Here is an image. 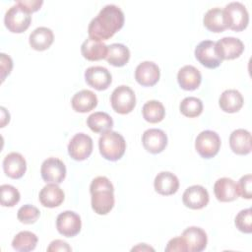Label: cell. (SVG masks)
<instances>
[{
    "label": "cell",
    "instance_id": "obj_3",
    "mask_svg": "<svg viewBox=\"0 0 252 252\" xmlns=\"http://www.w3.org/2000/svg\"><path fill=\"white\" fill-rule=\"evenodd\" d=\"M99 153L107 160L115 161L125 154L126 142L124 137L115 131H107L98 139Z\"/></svg>",
    "mask_w": 252,
    "mask_h": 252
},
{
    "label": "cell",
    "instance_id": "obj_12",
    "mask_svg": "<svg viewBox=\"0 0 252 252\" xmlns=\"http://www.w3.org/2000/svg\"><path fill=\"white\" fill-rule=\"evenodd\" d=\"M216 51L221 60L238 58L244 51L243 42L233 36H225L215 42Z\"/></svg>",
    "mask_w": 252,
    "mask_h": 252
},
{
    "label": "cell",
    "instance_id": "obj_8",
    "mask_svg": "<svg viewBox=\"0 0 252 252\" xmlns=\"http://www.w3.org/2000/svg\"><path fill=\"white\" fill-rule=\"evenodd\" d=\"M93 152V139L85 133L75 134L68 144L69 156L77 161L87 159Z\"/></svg>",
    "mask_w": 252,
    "mask_h": 252
},
{
    "label": "cell",
    "instance_id": "obj_29",
    "mask_svg": "<svg viewBox=\"0 0 252 252\" xmlns=\"http://www.w3.org/2000/svg\"><path fill=\"white\" fill-rule=\"evenodd\" d=\"M87 125L93 132L103 134L113 127V119L106 112L96 111L87 118Z\"/></svg>",
    "mask_w": 252,
    "mask_h": 252
},
{
    "label": "cell",
    "instance_id": "obj_17",
    "mask_svg": "<svg viewBox=\"0 0 252 252\" xmlns=\"http://www.w3.org/2000/svg\"><path fill=\"white\" fill-rule=\"evenodd\" d=\"M3 170L5 174L13 179H19L24 176L27 170L25 158L16 152L8 154L3 159Z\"/></svg>",
    "mask_w": 252,
    "mask_h": 252
},
{
    "label": "cell",
    "instance_id": "obj_15",
    "mask_svg": "<svg viewBox=\"0 0 252 252\" xmlns=\"http://www.w3.org/2000/svg\"><path fill=\"white\" fill-rule=\"evenodd\" d=\"M160 77L159 67L153 61L140 63L135 70V79L143 87L155 86Z\"/></svg>",
    "mask_w": 252,
    "mask_h": 252
},
{
    "label": "cell",
    "instance_id": "obj_27",
    "mask_svg": "<svg viewBox=\"0 0 252 252\" xmlns=\"http://www.w3.org/2000/svg\"><path fill=\"white\" fill-rule=\"evenodd\" d=\"M243 96L237 90L229 89L221 93L219 98V105L220 109L227 113H235L243 106Z\"/></svg>",
    "mask_w": 252,
    "mask_h": 252
},
{
    "label": "cell",
    "instance_id": "obj_26",
    "mask_svg": "<svg viewBox=\"0 0 252 252\" xmlns=\"http://www.w3.org/2000/svg\"><path fill=\"white\" fill-rule=\"evenodd\" d=\"M108 46L102 41L87 38L81 45V53L89 61H97L106 58Z\"/></svg>",
    "mask_w": 252,
    "mask_h": 252
},
{
    "label": "cell",
    "instance_id": "obj_40",
    "mask_svg": "<svg viewBox=\"0 0 252 252\" xmlns=\"http://www.w3.org/2000/svg\"><path fill=\"white\" fill-rule=\"evenodd\" d=\"M20 7H22L25 11L28 13H33L37 11L41 5L43 4V1L41 0H19L16 2Z\"/></svg>",
    "mask_w": 252,
    "mask_h": 252
},
{
    "label": "cell",
    "instance_id": "obj_19",
    "mask_svg": "<svg viewBox=\"0 0 252 252\" xmlns=\"http://www.w3.org/2000/svg\"><path fill=\"white\" fill-rule=\"evenodd\" d=\"M214 193L220 202H231L239 196L237 183L228 177L219 178L215 182Z\"/></svg>",
    "mask_w": 252,
    "mask_h": 252
},
{
    "label": "cell",
    "instance_id": "obj_14",
    "mask_svg": "<svg viewBox=\"0 0 252 252\" xmlns=\"http://www.w3.org/2000/svg\"><path fill=\"white\" fill-rule=\"evenodd\" d=\"M209 200V192L202 185H192L188 187L182 195L183 204L192 210L203 209L208 205Z\"/></svg>",
    "mask_w": 252,
    "mask_h": 252
},
{
    "label": "cell",
    "instance_id": "obj_20",
    "mask_svg": "<svg viewBox=\"0 0 252 252\" xmlns=\"http://www.w3.org/2000/svg\"><path fill=\"white\" fill-rule=\"evenodd\" d=\"M229 147L236 155L245 156L250 154L252 150L250 132L242 128L232 131L229 136Z\"/></svg>",
    "mask_w": 252,
    "mask_h": 252
},
{
    "label": "cell",
    "instance_id": "obj_34",
    "mask_svg": "<svg viewBox=\"0 0 252 252\" xmlns=\"http://www.w3.org/2000/svg\"><path fill=\"white\" fill-rule=\"evenodd\" d=\"M1 192V205L3 207H14L19 203L21 195L19 190L10 185V184H2L0 186Z\"/></svg>",
    "mask_w": 252,
    "mask_h": 252
},
{
    "label": "cell",
    "instance_id": "obj_23",
    "mask_svg": "<svg viewBox=\"0 0 252 252\" xmlns=\"http://www.w3.org/2000/svg\"><path fill=\"white\" fill-rule=\"evenodd\" d=\"M177 82L181 89L194 91L199 88L202 82V75L196 67L185 65L177 73Z\"/></svg>",
    "mask_w": 252,
    "mask_h": 252
},
{
    "label": "cell",
    "instance_id": "obj_10",
    "mask_svg": "<svg viewBox=\"0 0 252 252\" xmlns=\"http://www.w3.org/2000/svg\"><path fill=\"white\" fill-rule=\"evenodd\" d=\"M40 174L46 183L59 184L66 177V166L61 159L51 157L41 163Z\"/></svg>",
    "mask_w": 252,
    "mask_h": 252
},
{
    "label": "cell",
    "instance_id": "obj_35",
    "mask_svg": "<svg viewBox=\"0 0 252 252\" xmlns=\"http://www.w3.org/2000/svg\"><path fill=\"white\" fill-rule=\"evenodd\" d=\"M39 216H40L39 210L36 207L30 204L22 206L17 213L18 220L25 224L34 223L39 218Z\"/></svg>",
    "mask_w": 252,
    "mask_h": 252
},
{
    "label": "cell",
    "instance_id": "obj_11",
    "mask_svg": "<svg viewBox=\"0 0 252 252\" xmlns=\"http://www.w3.org/2000/svg\"><path fill=\"white\" fill-rule=\"evenodd\" d=\"M194 54L199 63L209 69L218 68L222 62L216 51V45L213 40L201 41L196 46Z\"/></svg>",
    "mask_w": 252,
    "mask_h": 252
},
{
    "label": "cell",
    "instance_id": "obj_42",
    "mask_svg": "<svg viewBox=\"0 0 252 252\" xmlns=\"http://www.w3.org/2000/svg\"><path fill=\"white\" fill-rule=\"evenodd\" d=\"M1 115H2V118H1V127H4L7 123H9L10 121V114L9 112L6 110L5 107L1 106Z\"/></svg>",
    "mask_w": 252,
    "mask_h": 252
},
{
    "label": "cell",
    "instance_id": "obj_6",
    "mask_svg": "<svg viewBox=\"0 0 252 252\" xmlns=\"http://www.w3.org/2000/svg\"><path fill=\"white\" fill-rule=\"evenodd\" d=\"M32 22V16L22 7L15 3L11 6L4 16V24L9 32L22 33L28 30Z\"/></svg>",
    "mask_w": 252,
    "mask_h": 252
},
{
    "label": "cell",
    "instance_id": "obj_43",
    "mask_svg": "<svg viewBox=\"0 0 252 252\" xmlns=\"http://www.w3.org/2000/svg\"><path fill=\"white\" fill-rule=\"evenodd\" d=\"M134 250H142V251H143V250H152V251H154V248L148 246V245L145 244V243H141V244H139L138 246L133 247V248H132V251H134Z\"/></svg>",
    "mask_w": 252,
    "mask_h": 252
},
{
    "label": "cell",
    "instance_id": "obj_21",
    "mask_svg": "<svg viewBox=\"0 0 252 252\" xmlns=\"http://www.w3.org/2000/svg\"><path fill=\"white\" fill-rule=\"evenodd\" d=\"M154 187L158 194L169 196L177 192L179 188V180L174 173L169 171H161L155 177Z\"/></svg>",
    "mask_w": 252,
    "mask_h": 252
},
{
    "label": "cell",
    "instance_id": "obj_7",
    "mask_svg": "<svg viewBox=\"0 0 252 252\" xmlns=\"http://www.w3.org/2000/svg\"><path fill=\"white\" fill-rule=\"evenodd\" d=\"M220 138L212 130L202 131L195 140V149L203 158H212L220 151Z\"/></svg>",
    "mask_w": 252,
    "mask_h": 252
},
{
    "label": "cell",
    "instance_id": "obj_25",
    "mask_svg": "<svg viewBox=\"0 0 252 252\" xmlns=\"http://www.w3.org/2000/svg\"><path fill=\"white\" fill-rule=\"evenodd\" d=\"M53 40L54 34L52 30L46 27H38L34 29L29 36V43L31 47L37 51L48 49L53 43Z\"/></svg>",
    "mask_w": 252,
    "mask_h": 252
},
{
    "label": "cell",
    "instance_id": "obj_1",
    "mask_svg": "<svg viewBox=\"0 0 252 252\" xmlns=\"http://www.w3.org/2000/svg\"><path fill=\"white\" fill-rule=\"evenodd\" d=\"M124 25V13L114 4L105 5L89 24V37L98 41L112 37Z\"/></svg>",
    "mask_w": 252,
    "mask_h": 252
},
{
    "label": "cell",
    "instance_id": "obj_38",
    "mask_svg": "<svg viewBox=\"0 0 252 252\" xmlns=\"http://www.w3.org/2000/svg\"><path fill=\"white\" fill-rule=\"evenodd\" d=\"M165 251L166 252H175V251L187 252L188 248H187V244H186L184 238L182 236H177V237L171 238L167 242Z\"/></svg>",
    "mask_w": 252,
    "mask_h": 252
},
{
    "label": "cell",
    "instance_id": "obj_32",
    "mask_svg": "<svg viewBox=\"0 0 252 252\" xmlns=\"http://www.w3.org/2000/svg\"><path fill=\"white\" fill-rule=\"evenodd\" d=\"M142 114L147 122L158 123L164 118L165 109L160 101L153 99L147 101L143 105Z\"/></svg>",
    "mask_w": 252,
    "mask_h": 252
},
{
    "label": "cell",
    "instance_id": "obj_36",
    "mask_svg": "<svg viewBox=\"0 0 252 252\" xmlns=\"http://www.w3.org/2000/svg\"><path fill=\"white\" fill-rule=\"evenodd\" d=\"M252 211L250 208L241 210L234 219V224L238 230L244 233L252 232Z\"/></svg>",
    "mask_w": 252,
    "mask_h": 252
},
{
    "label": "cell",
    "instance_id": "obj_33",
    "mask_svg": "<svg viewBox=\"0 0 252 252\" xmlns=\"http://www.w3.org/2000/svg\"><path fill=\"white\" fill-rule=\"evenodd\" d=\"M179 109L180 112L186 117H197L203 111V102L198 97L187 96L181 100Z\"/></svg>",
    "mask_w": 252,
    "mask_h": 252
},
{
    "label": "cell",
    "instance_id": "obj_39",
    "mask_svg": "<svg viewBox=\"0 0 252 252\" xmlns=\"http://www.w3.org/2000/svg\"><path fill=\"white\" fill-rule=\"evenodd\" d=\"M0 66H1V81L3 82L5 78L12 71V68H13L12 58L5 53H0Z\"/></svg>",
    "mask_w": 252,
    "mask_h": 252
},
{
    "label": "cell",
    "instance_id": "obj_9",
    "mask_svg": "<svg viewBox=\"0 0 252 252\" xmlns=\"http://www.w3.org/2000/svg\"><path fill=\"white\" fill-rule=\"evenodd\" d=\"M82 227L81 217L73 211H64L56 218V228L65 237H74Z\"/></svg>",
    "mask_w": 252,
    "mask_h": 252
},
{
    "label": "cell",
    "instance_id": "obj_13",
    "mask_svg": "<svg viewBox=\"0 0 252 252\" xmlns=\"http://www.w3.org/2000/svg\"><path fill=\"white\" fill-rule=\"evenodd\" d=\"M85 80L94 90L104 91L110 86L112 76L105 67L92 66L85 71Z\"/></svg>",
    "mask_w": 252,
    "mask_h": 252
},
{
    "label": "cell",
    "instance_id": "obj_41",
    "mask_svg": "<svg viewBox=\"0 0 252 252\" xmlns=\"http://www.w3.org/2000/svg\"><path fill=\"white\" fill-rule=\"evenodd\" d=\"M72 248L69 244L61 239H55L50 242L49 246L47 247L48 252H57V251H71Z\"/></svg>",
    "mask_w": 252,
    "mask_h": 252
},
{
    "label": "cell",
    "instance_id": "obj_5",
    "mask_svg": "<svg viewBox=\"0 0 252 252\" xmlns=\"http://www.w3.org/2000/svg\"><path fill=\"white\" fill-rule=\"evenodd\" d=\"M110 103L115 112L119 114H128L136 105L135 93L128 86H118L111 94Z\"/></svg>",
    "mask_w": 252,
    "mask_h": 252
},
{
    "label": "cell",
    "instance_id": "obj_22",
    "mask_svg": "<svg viewBox=\"0 0 252 252\" xmlns=\"http://www.w3.org/2000/svg\"><path fill=\"white\" fill-rule=\"evenodd\" d=\"M65 199L63 190L56 183H47L39 192L38 200L43 207L55 208L60 206Z\"/></svg>",
    "mask_w": 252,
    "mask_h": 252
},
{
    "label": "cell",
    "instance_id": "obj_24",
    "mask_svg": "<svg viewBox=\"0 0 252 252\" xmlns=\"http://www.w3.org/2000/svg\"><path fill=\"white\" fill-rule=\"evenodd\" d=\"M71 105L76 112H89L94 109L97 105L96 94L90 90H82L73 95Z\"/></svg>",
    "mask_w": 252,
    "mask_h": 252
},
{
    "label": "cell",
    "instance_id": "obj_18",
    "mask_svg": "<svg viewBox=\"0 0 252 252\" xmlns=\"http://www.w3.org/2000/svg\"><path fill=\"white\" fill-rule=\"evenodd\" d=\"M186 244L189 252H201L208 243V237L205 230L199 226L187 227L181 235Z\"/></svg>",
    "mask_w": 252,
    "mask_h": 252
},
{
    "label": "cell",
    "instance_id": "obj_31",
    "mask_svg": "<svg viewBox=\"0 0 252 252\" xmlns=\"http://www.w3.org/2000/svg\"><path fill=\"white\" fill-rule=\"evenodd\" d=\"M37 241L38 238L33 232L24 230L14 236L12 240V247L17 251L29 252L36 247Z\"/></svg>",
    "mask_w": 252,
    "mask_h": 252
},
{
    "label": "cell",
    "instance_id": "obj_30",
    "mask_svg": "<svg viewBox=\"0 0 252 252\" xmlns=\"http://www.w3.org/2000/svg\"><path fill=\"white\" fill-rule=\"evenodd\" d=\"M105 59L112 66L122 67L130 59V50L122 43H112L108 45V52Z\"/></svg>",
    "mask_w": 252,
    "mask_h": 252
},
{
    "label": "cell",
    "instance_id": "obj_37",
    "mask_svg": "<svg viewBox=\"0 0 252 252\" xmlns=\"http://www.w3.org/2000/svg\"><path fill=\"white\" fill-rule=\"evenodd\" d=\"M238 193L245 199H251L252 197V175H243L237 183Z\"/></svg>",
    "mask_w": 252,
    "mask_h": 252
},
{
    "label": "cell",
    "instance_id": "obj_2",
    "mask_svg": "<svg viewBox=\"0 0 252 252\" xmlns=\"http://www.w3.org/2000/svg\"><path fill=\"white\" fill-rule=\"evenodd\" d=\"M92 209L97 215H107L114 207V187L105 176H97L90 185Z\"/></svg>",
    "mask_w": 252,
    "mask_h": 252
},
{
    "label": "cell",
    "instance_id": "obj_4",
    "mask_svg": "<svg viewBox=\"0 0 252 252\" xmlns=\"http://www.w3.org/2000/svg\"><path fill=\"white\" fill-rule=\"evenodd\" d=\"M226 28L241 32L245 30L249 23V14L246 7L241 2H230L223 9Z\"/></svg>",
    "mask_w": 252,
    "mask_h": 252
},
{
    "label": "cell",
    "instance_id": "obj_28",
    "mask_svg": "<svg viewBox=\"0 0 252 252\" xmlns=\"http://www.w3.org/2000/svg\"><path fill=\"white\" fill-rule=\"evenodd\" d=\"M204 26L213 32H221L226 28L223 10L220 8H212L208 10L203 18Z\"/></svg>",
    "mask_w": 252,
    "mask_h": 252
},
{
    "label": "cell",
    "instance_id": "obj_16",
    "mask_svg": "<svg viewBox=\"0 0 252 252\" xmlns=\"http://www.w3.org/2000/svg\"><path fill=\"white\" fill-rule=\"evenodd\" d=\"M142 144L147 152L154 155L159 154L167 145V136L160 129L151 128L143 133Z\"/></svg>",
    "mask_w": 252,
    "mask_h": 252
}]
</instances>
